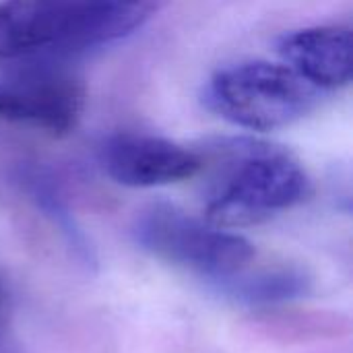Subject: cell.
I'll return each instance as SVG.
<instances>
[{
    "mask_svg": "<svg viewBox=\"0 0 353 353\" xmlns=\"http://www.w3.org/2000/svg\"><path fill=\"white\" fill-rule=\"evenodd\" d=\"M310 190L302 165L285 151L261 143L238 145V163L207 205V221L244 228L298 205Z\"/></svg>",
    "mask_w": 353,
    "mask_h": 353,
    "instance_id": "obj_1",
    "label": "cell"
},
{
    "mask_svg": "<svg viewBox=\"0 0 353 353\" xmlns=\"http://www.w3.org/2000/svg\"><path fill=\"white\" fill-rule=\"evenodd\" d=\"M207 103L242 128L269 132L304 118L316 103V87L288 64L242 62L211 79Z\"/></svg>",
    "mask_w": 353,
    "mask_h": 353,
    "instance_id": "obj_2",
    "label": "cell"
},
{
    "mask_svg": "<svg viewBox=\"0 0 353 353\" xmlns=\"http://www.w3.org/2000/svg\"><path fill=\"white\" fill-rule=\"evenodd\" d=\"M134 238L153 256L215 283L246 271L256 254L246 238L199 221L170 203L147 207L134 221Z\"/></svg>",
    "mask_w": 353,
    "mask_h": 353,
    "instance_id": "obj_3",
    "label": "cell"
},
{
    "mask_svg": "<svg viewBox=\"0 0 353 353\" xmlns=\"http://www.w3.org/2000/svg\"><path fill=\"white\" fill-rule=\"evenodd\" d=\"M99 0H2L0 60L93 50Z\"/></svg>",
    "mask_w": 353,
    "mask_h": 353,
    "instance_id": "obj_4",
    "label": "cell"
},
{
    "mask_svg": "<svg viewBox=\"0 0 353 353\" xmlns=\"http://www.w3.org/2000/svg\"><path fill=\"white\" fill-rule=\"evenodd\" d=\"M101 165L105 174L130 188H153L176 184L199 174L201 155L149 134H116L101 147Z\"/></svg>",
    "mask_w": 353,
    "mask_h": 353,
    "instance_id": "obj_5",
    "label": "cell"
},
{
    "mask_svg": "<svg viewBox=\"0 0 353 353\" xmlns=\"http://www.w3.org/2000/svg\"><path fill=\"white\" fill-rule=\"evenodd\" d=\"M85 89L66 74L33 72L0 81V118L52 134L70 132L83 112Z\"/></svg>",
    "mask_w": 353,
    "mask_h": 353,
    "instance_id": "obj_6",
    "label": "cell"
},
{
    "mask_svg": "<svg viewBox=\"0 0 353 353\" xmlns=\"http://www.w3.org/2000/svg\"><path fill=\"white\" fill-rule=\"evenodd\" d=\"M279 54L312 87L337 89L352 81V31L347 27H308L285 33Z\"/></svg>",
    "mask_w": 353,
    "mask_h": 353,
    "instance_id": "obj_7",
    "label": "cell"
},
{
    "mask_svg": "<svg viewBox=\"0 0 353 353\" xmlns=\"http://www.w3.org/2000/svg\"><path fill=\"white\" fill-rule=\"evenodd\" d=\"M232 300L248 306H271L306 296L312 288L310 277L294 267H275L256 273H238L215 283Z\"/></svg>",
    "mask_w": 353,
    "mask_h": 353,
    "instance_id": "obj_8",
    "label": "cell"
},
{
    "mask_svg": "<svg viewBox=\"0 0 353 353\" xmlns=\"http://www.w3.org/2000/svg\"><path fill=\"white\" fill-rule=\"evenodd\" d=\"M25 184L33 196V201L37 203V207L60 228V232L64 234V238L68 240V244L72 246V252L91 269L95 267V254L91 250L89 240L85 238V234L81 232V228L74 223L72 215L68 213V207L64 205V201L60 199L58 190L54 188V184L50 180H46L39 172H31L25 176Z\"/></svg>",
    "mask_w": 353,
    "mask_h": 353,
    "instance_id": "obj_9",
    "label": "cell"
},
{
    "mask_svg": "<svg viewBox=\"0 0 353 353\" xmlns=\"http://www.w3.org/2000/svg\"><path fill=\"white\" fill-rule=\"evenodd\" d=\"M0 353H27L2 319H0Z\"/></svg>",
    "mask_w": 353,
    "mask_h": 353,
    "instance_id": "obj_10",
    "label": "cell"
}]
</instances>
